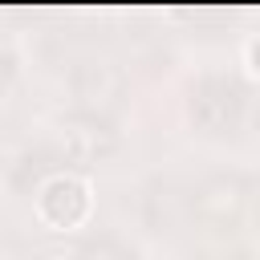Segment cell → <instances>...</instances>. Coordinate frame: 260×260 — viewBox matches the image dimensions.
Masks as SVG:
<instances>
[{
    "label": "cell",
    "instance_id": "obj_1",
    "mask_svg": "<svg viewBox=\"0 0 260 260\" xmlns=\"http://www.w3.org/2000/svg\"><path fill=\"white\" fill-rule=\"evenodd\" d=\"M244 106H248V98H244L240 81H232V77H203L191 89V118L207 134H232L244 118Z\"/></svg>",
    "mask_w": 260,
    "mask_h": 260
},
{
    "label": "cell",
    "instance_id": "obj_2",
    "mask_svg": "<svg viewBox=\"0 0 260 260\" xmlns=\"http://www.w3.org/2000/svg\"><path fill=\"white\" fill-rule=\"evenodd\" d=\"M73 93L81 98L85 118L102 122V114H110L118 106V98H122V73L114 65H106V61H85L73 73Z\"/></svg>",
    "mask_w": 260,
    "mask_h": 260
},
{
    "label": "cell",
    "instance_id": "obj_3",
    "mask_svg": "<svg viewBox=\"0 0 260 260\" xmlns=\"http://www.w3.org/2000/svg\"><path fill=\"white\" fill-rule=\"evenodd\" d=\"M61 150L73 162H98V158H106L114 150V134L98 118H85L81 114V118H73V122L61 126Z\"/></svg>",
    "mask_w": 260,
    "mask_h": 260
},
{
    "label": "cell",
    "instance_id": "obj_4",
    "mask_svg": "<svg viewBox=\"0 0 260 260\" xmlns=\"http://www.w3.org/2000/svg\"><path fill=\"white\" fill-rule=\"evenodd\" d=\"M41 211H45L53 223H61V228L81 223V219H85V211H89L85 187H81V183H73V179H53V183L41 191Z\"/></svg>",
    "mask_w": 260,
    "mask_h": 260
},
{
    "label": "cell",
    "instance_id": "obj_5",
    "mask_svg": "<svg viewBox=\"0 0 260 260\" xmlns=\"http://www.w3.org/2000/svg\"><path fill=\"white\" fill-rule=\"evenodd\" d=\"M240 203H244V187H240L236 179H211V183L195 195V207H199L207 219H215V223L232 219V215L240 211Z\"/></svg>",
    "mask_w": 260,
    "mask_h": 260
},
{
    "label": "cell",
    "instance_id": "obj_6",
    "mask_svg": "<svg viewBox=\"0 0 260 260\" xmlns=\"http://www.w3.org/2000/svg\"><path fill=\"white\" fill-rule=\"evenodd\" d=\"M77 260H134V252H130L126 244H118L114 236H98V240H89V244L81 248Z\"/></svg>",
    "mask_w": 260,
    "mask_h": 260
},
{
    "label": "cell",
    "instance_id": "obj_7",
    "mask_svg": "<svg viewBox=\"0 0 260 260\" xmlns=\"http://www.w3.org/2000/svg\"><path fill=\"white\" fill-rule=\"evenodd\" d=\"M8 73H12V57H8V53H4V49H0V81H4V77H8Z\"/></svg>",
    "mask_w": 260,
    "mask_h": 260
},
{
    "label": "cell",
    "instance_id": "obj_8",
    "mask_svg": "<svg viewBox=\"0 0 260 260\" xmlns=\"http://www.w3.org/2000/svg\"><path fill=\"white\" fill-rule=\"evenodd\" d=\"M252 57H256V69H260V45H256V53H252Z\"/></svg>",
    "mask_w": 260,
    "mask_h": 260
}]
</instances>
